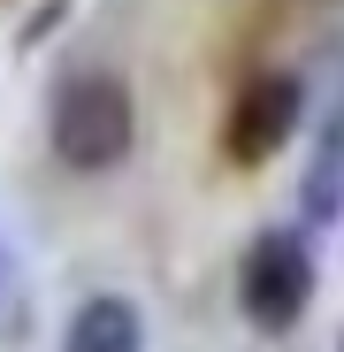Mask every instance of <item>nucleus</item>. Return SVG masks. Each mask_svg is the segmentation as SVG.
<instances>
[{"instance_id":"nucleus-5","label":"nucleus","mask_w":344,"mask_h":352,"mask_svg":"<svg viewBox=\"0 0 344 352\" xmlns=\"http://www.w3.org/2000/svg\"><path fill=\"white\" fill-rule=\"evenodd\" d=\"M62 352H146V322L130 299H115V291H100V299H84L69 314V337Z\"/></svg>"},{"instance_id":"nucleus-3","label":"nucleus","mask_w":344,"mask_h":352,"mask_svg":"<svg viewBox=\"0 0 344 352\" xmlns=\"http://www.w3.org/2000/svg\"><path fill=\"white\" fill-rule=\"evenodd\" d=\"M299 123H306V85H299L291 69H268V77H253L238 100H229V115H222V153L238 161V168L275 161L283 146L299 138Z\"/></svg>"},{"instance_id":"nucleus-7","label":"nucleus","mask_w":344,"mask_h":352,"mask_svg":"<svg viewBox=\"0 0 344 352\" xmlns=\"http://www.w3.org/2000/svg\"><path fill=\"white\" fill-rule=\"evenodd\" d=\"M336 352H344V337H336Z\"/></svg>"},{"instance_id":"nucleus-6","label":"nucleus","mask_w":344,"mask_h":352,"mask_svg":"<svg viewBox=\"0 0 344 352\" xmlns=\"http://www.w3.org/2000/svg\"><path fill=\"white\" fill-rule=\"evenodd\" d=\"M38 329V291H31V268L23 253L0 238V344H31Z\"/></svg>"},{"instance_id":"nucleus-4","label":"nucleus","mask_w":344,"mask_h":352,"mask_svg":"<svg viewBox=\"0 0 344 352\" xmlns=\"http://www.w3.org/2000/svg\"><path fill=\"white\" fill-rule=\"evenodd\" d=\"M299 214L314 230H329L344 214V46L329 54V100H321V131H314V153L299 176Z\"/></svg>"},{"instance_id":"nucleus-2","label":"nucleus","mask_w":344,"mask_h":352,"mask_svg":"<svg viewBox=\"0 0 344 352\" xmlns=\"http://www.w3.org/2000/svg\"><path fill=\"white\" fill-rule=\"evenodd\" d=\"M238 307L260 337H283L299 329L306 307H314V253L299 230H260L238 261Z\"/></svg>"},{"instance_id":"nucleus-1","label":"nucleus","mask_w":344,"mask_h":352,"mask_svg":"<svg viewBox=\"0 0 344 352\" xmlns=\"http://www.w3.org/2000/svg\"><path fill=\"white\" fill-rule=\"evenodd\" d=\"M138 138V107H130V85L107 77V69H84L54 92V153H62L77 176H100L130 153Z\"/></svg>"}]
</instances>
